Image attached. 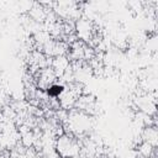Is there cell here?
Listing matches in <instances>:
<instances>
[{
	"instance_id": "cell-1",
	"label": "cell",
	"mask_w": 158,
	"mask_h": 158,
	"mask_svg": "<svg viewBox=\"0 0 158 158\" xmlns=\"http://www.w3.org/2000/svg\"><path fill=\"white\" fill-rule=\"evenodd\" d=\"M56 149L58 154L62 156L63 158H74L75 156L79 154L80 146L74 136L63 135L58 138L56 143Z\"/></svg>"
},
{
	"instance_id": "cell-2",
	"label": "cell",
	"mask_w": 158,
	"mask_h": 158,
	"mask_svg": "<svg viewBox=\"0 0 158 158\" xmlns=\"http://www.w3.org/2000/svg\"><path fill=\"white\" fill-rule=\"evenodd\" d=\"M68 127L73 135L84 133L90 127L89 115L85 112H81V111L72 114L70 116H68Z\"/></svg>"
},
{
	"instance_id": "cell-3",
	"label": "cell",
	"mask_w": 158,
	"mask_h": 158,
	"mask_svg": "<svg viewBox=\"0 0 158 158\" xmlns=\"http://www.w3.org/2000/svg\"><path fill=\"white\" fill-rule=\"evenodd\" d=\"M64 85L63 84H58V83H53L52 85H49L47 89H46V93L48 95V98L51 99H57L62 95V93L64 91Z\"/></svg>"
},
{
	"instance_id": "cell-4",
	"label": "cell",
	"mask_w": 158,
	"mask_h": 158,
	"mask_svg": "<svg viewBox=\"0 0 158 158\" xmlns=\"http://www.w3.org/2000/svg\"><path fill=\"white\" fill-rule=\"evenodd\" d=\"M77 46H78V43H77V44H75V46L73 47V49H72V53H73V54H75V53H78V49H79V48H78ZM85 49H86V48H80V53L75 56V59H79V58H83V57H84V54H85Z\"/></svg>"
}]
</instances>
